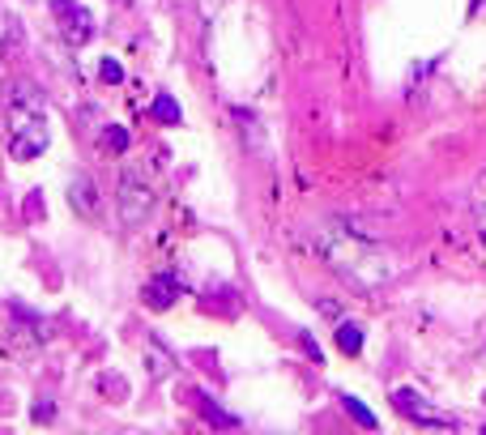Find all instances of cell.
Returning a JSON list of instances; mask_svg holds the SVG:
<instances>
[{
    "label": "cell",
    "instance_id": "12",
    "mask_svg": "<svg viewBox=\"0 0 486 435\" xmlns=\"http://www.w3.org/2000/svg\"><path fill=\"white\" fill-rule=\"evenodd\" d=\"M193 397H196V406H201V414L210 418V423H218V427H235V423H239V418H231L227 410H218V406L205 393H193Z\"/></svg>",
    "mask_w": 486,
    "mask_h": 435
},
{
    "label": "cell",
    "instance_id": "15",
    "mask_svg": "<svg viewBox=\"0 0 486 435\" xmlns=\"http://www.w3.org/2000/svg\"><path fill=\"white\" fill-rule=\"evenodd\" d=\"M98 78L107 81V86H119V81H124V69H119V60H103V64H98Z\"/></svg>",
    "mask_w": 486,
    "mask_h": 435
},
{
    "label": "cell",
    "instance_id": "3",
    "mask_svg": "<svg viewBox=\"0 0 486 435\" xmlns=\"http://www.w3.org/2000/svg\"><path fill=\"white\" fill-rule=\"evenodd\" d=\"M154 184H145L141 176H128L119 179L116 188V209H119V222L128 226V231H136V226H145L150 222V214H154Z\"/></svg>",
    "mask_w": 486,
    "mask_h": 435
},
{
    "label": "cell",
    "instance_id": "10",
    "mask_svg": "<svg viewBox=\"0 0 486 435\" xmlns=\"http://www.w3.org/2000/svg\"><path fill=\"white\" fill-rule=\"evenodd\" d=\"M337 350H342V355H358V350H363V329L350 324V320L337 324Z\"/></svg>",
    "mask_w": 486,
    "mask_h": 435
},
{
    "label": "cell",
    "instance_id": "14",
    "mask_svg": "<svg viewBox=\"0 0 486 435\" xmlns=\"http://www.w3.org/2000/svg\"><path fill=\"white\" fill-rule=\"evenodd\" d=\"M21 30H18V21L9 18V13H4V9H0V56H4V52H9V43L18 39Z\"/></svg>",
    "mask_w": 486,
    "mask_h": 435
},
{
    "label": "cell",
    "instance_id": "2",
    "mask_svg": "<svg viewBox=\"0 0 486 435\" xmlns=\"http://www.w3.org/2000/svg\"><path fill=\"white\" fill-rule=\"evenodd\" d=\"M52 145V128L39 111H13L9 119V159L18 162H35Z\"/></svg>",
    "mask_w": 486,
    "mask_h": 435
},
{
    "label": "cell",
    "instance_id": "4",
    "mask_svg": "<svg viewBox=\"0 0 486 435\" xmlns=\"http://www.w3.org/2000/svg\"><path fill=\"white\" fill-rule=\"evenodd\" d=\"M52 13H56V26H60V39L73 43V47H86L95 39V18L90 9L78 4V0H52Z\"/></svg>",
    "mask_w": 486,
    "mask_h": 435
},
{
    "label": "cell",
    "instance_id": "9",
    "mask_svg": "<svg viewBox=\"0 0 486 435\" xmlns=\"http://www.w3.org/2000/svg\"><path fill=\"white\" fill-rule=\"evenodd\" d=\"M150 116H154L158 124H167V128H176L179 119H184V111H179V103L171 99V94H154V107H150Z\"/></svg>",
    "mask_w": 486,
    "mask_h": 435
},
{
    "label": "cell",
    "instance_id": "1",
    "mask_svg": "<svg viewBox=\"0 0 486 435\" xmlns=\"http://www.w3.org/2000/svg\"><path fill=\"white\" fill-rule=\"evenodd\" d=\"M316 248H320V257L329 260L333 274H342L350 286H358V291H380V286L397 274V260H392L380 243L358 239L354 231H342V226H325V231L316 235Z\"/></svg>",
    "mask_w": 486,
    "mask_h": 435
},
{
    "label": "cell",
    "instance_id": "8",
    "mask_svg": "<svg viewBox=\"0 0 486 435\" xmlns=\"http://www.w3.org/2000/svg\"><path fill=\"white\" fill-rule=\"evenodd\" d=\"M145 363H150V376L154 380H167L171 367H176V358L162 350V341H150V346H145Z\"/></svg>",
    "mask_w": 486,
    "mask_h": 435
},
{
    "label": "cell",
    "instance_id": "6",
    "mask_svg": "<svg viewBox=\"0 0 486 435\" xmlns=\"http://www.w3.org/2000/svg\"><path fill=\"white\" fill-rule=\"evenodd\" d=\"M184 295V286H179L171 274H158V277H150L145 282V291H141V303L150 308V312H167L176 299Z\"/></svg>",
    "mask_w": 486,
    "mask_h": 435
},
{
    "label": "cell",
    "instance_id": "11",
    "mask_svg": "<svg viewBox=\"0 0 486 435\" xmlns=\"http://www.w3.org/2000/svg\"><path fill=\"white\" fill-rule=\"evenodd\" d=\"M128 145H133L128 128H119V124H107V128H103V150H111V154H124Z\"/></svg>",
    "mask_w": 486,
    "mask_h": 435
},
{
    "label": "cell",
    "instance_id": "16",
    "mask_svg": "<svg viewBox=\"0 0 486 435\" xmlns=\"http://www.w3.org/2000/svg\"><path fill=\"white\" fill-rule=\"evenodd\" d=\"M474 214H478V226L486 231V176L478 179V188H474Z\"/></svg>",
    "mask_w": 486,
    "mask_h": 435
},
{
    "label": "cell",
    "instance_id": "5",
    "mask_svg": "<svg viewBox=\"0 0 486 435\" xmlns=\"http://www.w3.org/2000/svg\"><path fill=\"white\" fill-rule=\"evenodd\" d=\"M392 406H397L406 418L423 423V427H452V418L440 414V410H431V406L418 393H414V389H397V393H392Z\"/></svg>",
    "mask_w": 486,
    "mask_h": 435
},
{
    "label": "cell",
    "instance_id": "7",
    "mask_svg": "<svg viewBox=\"0 0 486 435\" xmlns=\"http://www.w3.org/2000/svg\"><path fill=\"white\" fill-rule=\"evenodd\" d=\"M69 205H73L78 214H95V209H98V188H95V179H86V176H73V179H69Z\"/></svg>",
    "mask_w": 486,
    "mask_h": 435
},
{
    "label": "cell",
    "instance_id": "13",
    "mask_svg": "<svg viewBox=\"0 0 486 435\" xmlns=\"http://www.w3.org/2000/svg\"><path fill=\"white\" fill-rule=\"evenodd\" d=\"M342 406H346V414L354 418V423H358V427H375V414H371L367 406H363V401H358V397H342Z\"/></svg>",
    "mask_w": 486,
    "mask_h": 435
}]
</instances>
